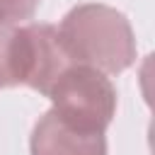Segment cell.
<instances>
[{
  "label": "cell",
  "mask_w": 155,
  "mask_h": 155,
  "mask_svg": "<svg viewBox=\"0 0 155 155\" xmlns=\"http://www.w3.org/2000/svg\"><path fill=\"white\" fill-rule=\"evenodd\" d=\"M58 39L73 65L116 75L136 61L131 22L124 12L102 2H82L73 7L58 27Z\"/></svg>",
  "instance_id": "cell-1"
},
{
  "label": "cell",
  "mask_w": 155,
  "mask_h": 155,
  "mask_svg": "<svg viewBox=\"0 0 155 155\" xmlns=\"http://www.w3.org/2000/svg\"><path fill=\"white\" fill-rule=\"evenodd\" d=\"M46 97L58 116L90 131L104 133L116 114V90L111 80L87 65H68Z\"/></svg>",
  "instance_id": "cell-2"
},
{
  "label": "cell",
  "mask_w": 155,
  "mask_h": 155,
  "mask_svg": "<svg viewBox=\"0 0 155 155\" xmlns=\"http://www.w3.org/2000/svg\"><path fill=\"white\" fill-rule=\"evenodd\" d=\"M31 155H107V138L102 131L75 126L48 109L31 131Z\"/></svg>",
  "instance_id": "cell-3"
},
{
  "label": "cell",
  "mask_w": 155,
  "mask_h": 155,
  "mask_svg": "<svg viewBox=\"0 0 155 155\" xmlns=\"http://www.w3.org/2000/svg\"><path fill=\"white\" fill-rule=\"evenodd\" d=\"M24 46H27V78L24 85L39 94H48L61 73L73 65L61 46L58 29L53 24H24Z\"/></svg>",
  "instance_id": "cell-4"
},
{
  "label": "cell",
  "mask_w": 155,
  "mask_h": 155,
  "mask_svg": "<svg viewBox=\"0 0 155 155\" xmlns=\"http://www.w3.org/2000/svg\"><path fill=\"white\" fill-rule=\"evenodd\" d=\"M27 78V46L24 29L0 22V90L24 85Z\"/></svg>",
  "instance_id": "cell-5"
},
{
  "label": "cell",
  "mask_w": 155,
  "mask_h": 155,
  "mask_svg": "<svg viewBox=\"0 0 155 155\" xmlns=\"http://www.w3.org/2000/svg\"><path fill=\"white\" fill-rule=\"evenodd\" d=\"M39 7V0H0V22H19L31 19Z\"/></svg>",
  "instance_id": "cell-6"
}]
</instances>
